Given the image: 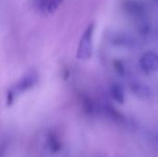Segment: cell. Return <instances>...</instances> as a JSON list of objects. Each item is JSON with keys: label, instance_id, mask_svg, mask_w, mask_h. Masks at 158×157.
I'll return each mask as SVG.
<instances>
[{"label": "cell", "instance_id": "cell-8", "mask_svg": "<svg viewBox=\"0 0 158 157\" xmlns=\"http://www.w3.org/2000/svg\"><path fill=\"white\" fill-rule=\"evenodd\" d=\"M63 0H51V3L48 6V10L49 11H53L54 9H56L58 5H60V3L62 2Z\"/></svg>", "mask_w": 158, "mask_h": 157}, {"label": "cell", "instance_id": "cell-7", "mask_svg": "<svg viewBox=\"0 0 158 157\" xmlns=\"http://www.w3.org/2000/svg\"><path fill=\"white\" fill-rule=\"evenodd\" d=\"M51 0H34V6L37 9H48Z\"/></svg>", "mask_w": 158, "mask_h": 157}, {"label": "cell", "instance_id": "cell-5", "mask_svg": "<svg viewBox=\"0 0 158 157\" xmlns=\"http://www.w3.org/2000/svg\"><path fill=\"white\" fill-rule=\"evenodd\" d=\"M131 91L136 96H138L139 98H142V99H148L151 94L150 89L147 86H145L144 84L140 83V82L133 84L131 86Z\"/></svg>", "mask_w": 158, "mask_h": 157}, {"label": "cell", "instance_id": "cell-6", "mask_svg": "<svg viewBox=\"0 0 158 157\" xmlns=\"http://www.w3.org/2000/svg\"><path fill=\"white\" fill-rule=\"evenodd\" d=\"M110 93L113 96V98L120 104H123L125 101V94H124V91L123 88L120 85L115 84L110 88Z\"/></svg>", "mask_w": 158, "mask_h": 157}, {"label": "cell", "instance_id": "cell-3", "mask_svg": "<svg viewBox=\"0 0 158 157\" xmlns=\"http://www.w3.org/2000/svg\"><path fill=\"white\" fill-rule=\"evenodd\" d=\"M142 69L147 73L158 70V55L154 52H146L143 54L139 61Z\"/></svg>", "mask_w": 158, "mask_h": 157}, {"label": "cell", "instance_id": "cell-2", "mask_svg": "<svg viewBox=\"0 0 158 157\" xmlns=\"http://www.w3.org/2000/svg\"><path fill=\"white\" fill-rule=\"evenodd\" d=\"M38 81V76L37 73L33 71H30L28 74H26L23 78H21L13 87V89L10 90L8 93V102H11V100L17 96L18 94H20L21 93H24L30 89H31Z\"/></svg>", "mask_w": 158, "mask_h": 157}, {"label": "cell", "instance_id": "cell-4", "mask_svg": "<svg viewBox=\"0 0 158 157\" xmlns=\"http://www.w3.org/2000/svg\"><path fill=\"white\" fill-rule=\"evenodd\" d=\"M47 146H48L50 152L53 154H56L61 150L62 143L56 133L51 132L48 134V136H47Z\"/></svg>", "mask_w": 158, "mask_h": 157}, {"label": "cell", "instance_id": "cell-1", "mask_svg": "<svg viewBox=\"0 0 158 157\" xmlns=\"http://www.w3.org/2000/svg\"><path fill=\"white\" fill-rule=\"evenodd\" d=\"M94 25L92 23L90 24L85 31L83 32L82 36L81 37L78 50H77V57L80 60H87L91 57L93 53V37H94Z\"/></svg>", "mask_w": 158, "mask_h": 157}]
</instances>
